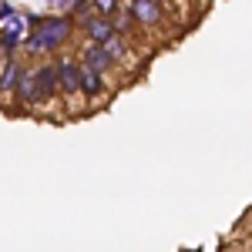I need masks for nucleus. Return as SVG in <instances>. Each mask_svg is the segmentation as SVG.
<instances>
[{"mask_svg":"<svg viewBox=\"0 0 252 252\" xmlns=\"http://www.w3.org/2000/svg\"><path fill=\"white\" fill-rule=\"evenodd\" d=\"M78 64L91 67L94 74H101V78H108V74L118 67L115 61H111V54H108L101 44H88V40H81V47H78Z\"/></svg>","mask_w":252,"mask_h":252,"instance_id":"obj_4","label":"nucleus"},{"mask_svg":"<svg viewBox=\"0 0 252 252\" xmlns=\"http://www.w3.org/2000/svg\"><path fill=\"white\" fill-rule=\"evenodd\" d=\"M27 67V61L20 58H7L0 61V101H14V91H17V81Z\"/></svg>","mask_w":252,"mask_h":252,"instance_id":"obj_5","label":"nucleus"},{"mask_svg":"<svg viewBox=\"0 0 252 252\" xmlns=\"http://www.w3.org/2000/svg\"><path fill=\"white\" fill-rule=\"evenodd\" d=\"M74 3H78V0H47V7H54L58 14H67V10H71Z\"/></svg>","mask_w":252,"mask_h":252,"instance_id":"obj_13","label":"nucleus"},{"mask_svg":"<svg viewBox=\"0 0 252 252\" xmlns=\"http://www.w3.org/2000/svg\"><path fill=\"white\" fill-rule=\"evenodd\" d=\"M101 47L111 54L115 64H125V61H128V47H131V40H125V37H118V34H115V37L108 40V44H101Z\"/></svg>","mask_w":252,"mask_h":252,"instance_id":"obj_9","label":"nucleus"},{"mask_svg":"<svg viewBox=\"0 0 252 252\" xmlns=\"http://www.w3.org/2000/svg\"><path fill=\"white\" fill-rule=\"evenodd\" d=\"M14 14H17V7H14V3H10V0H0V27H3V24H7V20L14 17Z\"/></svg>","mask_w":252,"mask_h":252,"instance_id":"obj_12","label":"nucleus"},{"mask_svg":"<svg viewBox=\"0 0 252 252\" xmlns=\"http://www.w3.org/2000/svg\"><path fill=\"white\" fill-rule=\"evenodd\" d=\"M14 101H17L20 111H34V108L44 104L40 88H37V74H34V64L24 67V74H20V81H17V91H14Z\"/></svg>","mask_w":252,"mask_h":252,"instance_id":"obj_3","label":"nucleus"},{"mask_svg":"<svg viewBox=\"0 0 252 252\" xmlns=\"http://www.w3.org/2000/svg\"><path fill=\"white\" fill-rule=\"evenodd\" d=\"M158 3H168V0H158Z\"/></svg>","mask_w":252,"mask_h":252,"instance_id":"obj_14","label":"nucleus"},{"mask_svg":"<svg viewBox=\"0 0 252 252\" xmlns=\"http://www.w3.org/2000/svg\"><path fill=\"white\" fill-rule=\"evenodd\" d=\"M91 14H94V3H91V0H78V3H74V7H71L64 17H71V20H74V27H78L81 20L91 17Z\"/></svg>","mask_w":252,"mask_h":252,"instance_id":"obj_10","label":"nucleus"},{"mask_svg":"<svg viewBox=\"0 0 252 252\" xmlns=\"http://www.w3.org/2000/svg\"><path fill=\"white\" fill-rule=\"evenodd\" d=\"M54 67H58V88L61 97L71 101V97L81 94V64L74 54H58L54 58Z\"/></svg>","mask_w":252,"mask_h":252,"instance_id":"obj_1","label":"nucleus"},{"mask_svg":"<svg viewBox=\"0 0 252 252\" xmlns=\"http://www.w3.org/2000/svg\"><path fill=\"white\" fill-rule=\"evenodd\" d=\"M128 10L135 17V27L141 31H155L165 24V3H158V0H128Z\"/></svg>","mask_w":252,"mask_h":252,"instance_id":"obj_2","label":"nucleus"},{"mask_svg":"<svg viewBox=\"0 0 252 252\" xmlns=\"http://www.w3.org/2000/svg\"><path fill=\"white\" fill-rule=\"evenodd\" d=\"M34 74H37V88H40L44 104L58 101V97H61V88H58V67H54V61H51V58L37 61V64H34Z\"/></svg>","mask_w":252,"mask_h":252,"instance_id":"obj_6","label":"nucleus"},{"mask_svg":"<svg viewBox=\"0 0 252 252\" xmlns=\"http://www.w3.org/2000/svg\"><path fill=\"white\" fill-rule=\"evenodd\" d=\"M94 3V14L97 17H115L121 10V0H91Z\"/></svg>","mask_w":252,"mask_h":252,"instance_id":"obj_11","label":"nucleus"},{"mask_svg":"<svg viewBox=\"0 0 252 252\" xmlns=\"http://www.w3.org/2000/svg\"><path fill=\"white\" fill-rule=\"evenodd\" d=\"M81 97L91 101V104H97L101 97H108V78L94 74V71L84 67V64H81Z\"/></svg>","mask_w":252,"mask_h":252,"instance_id":"obj_8","label":"nucleus"},{"mask_svg":"<svg viewBox=\"0 0 252 252\" xmlns=\"http://www.w3.org/2000/svg\"><path fill=\"white\" fill-rule=\"evenodd\" d=\"M0 61H3V58H0Z\"/></svg>","mask_w":252,"mask_h":252,"instance_id":"obj_15","label":"nucleus"},{"mask_svg":"<svg viewBox=\"0 0 252 252\" xmlns=\"http://www.w3.org/2000/svg\"><path fill=\"white\" fill-rule=\"evenodd\" d=\"M78 31L84 34V40L88 44H108V40L115 37V27H111V17H97V14H91V17H84L78 24Z\"/></svg>","mask_w":252,"mask_h":252,"instance_id":"obj_7","label":"nucleus"}]
</instances>
